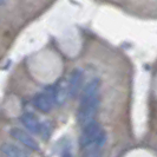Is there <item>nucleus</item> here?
<instances>
[{"label":"nucleus","instance_id":"nucleus-9","mask_svg":"<svg viewBox=\"0 0 157 157\" xmlns=\"http://www.w3.org/2000/svg\"><path fill=\"white\" fill-rule=\"evenodd\" d=\"M63 157H72V156H71V154H70V152H64Z\"/></svg>","mask_w":157,"mask_h":157},{"label":"nucleus","instance_id":"nucleus-5","mask_svg":"<svg viewBox=\"0 0 157 157\" xmlns=\"http://www.w3.org/2000/svg\"><path fill=\"white\" fill-rule=\"evenodd\" d=\"M83 80H84V73L80 69H75L70 73V77L67 79V89H69L70 98L75 99L82 91Z\"/></svg>","mask_w":157,"mask_h":157},{"label":"nucleus","instance_id":"nucleus-1","mask_svg":"<svg viewBox=\"0 0 157 157\" xmlns=\"http://www.w3.org/2000/svg\"><path fill=\"white\" fill-rule=\"evenodd\" d=\"M99 91H101V80L98 78L91 79L82 91V97L77 112V119L82 128L94 121L101 99Z\"/></svg>","mask_w":157,"mask_h":157},{"label":"nucleus","instance_id":"nucleus-7","mask_svg":"<svg viewBox=\"0 0 157 157\" xmlns=\"http://www.w3.org/2000/svg\"><path fill=\"white\" fill-rule=\"evenodd\" d=\"M20 121L23 123V125L34 135H40L41 129H43V123H40L38 117L32 113V112H24L20 117Z\"/></svg>","mask_w":157,"mask_h":157},{"label":"nucleus","instance_id":"nucleus-4","mask_svg":"<svg viewBox=\"0 0 157 157\" xmlns=\"http://www.w3.org/2000/svg\"><path fill=\"white\" fill-rule=\"evenodd\" d=\"M10 135L13 140H16L17 142L21 143L24 147H26L27 149L33 150V151H38L39 150V144L38 142L36 141L31 135L29 132H26L23 129H19V128H13L11 129Z\"/></svg>","mask_w":157,"mask_h":157},{"label":"nucleus","instance_id":"nucleus-6","mask_svg":"<svg viewBox=\"0 0 157 157\" xmlns=\"http://www.w3.org/2000/svg\"><path fill=\"white\" fill-rule=\"evenodd\" d=\"M33 104L43 113H48L50 111L53 109V106H55V103H53L52 97L50 96V94L47 92L45 89L41 92H38V94L34 96Z\"/></svg>","mask_w":157,"mask_h":157},{"label":"nucleus","instance_id":"nucleus-8","mask_svg":"<svg viewBox=\"0 0 157 157\" xmlns=\"http://www.w3.org/2000/svg\"><path fill=\"white\" fill-rule=\"evenodd\" d=\"M0 152L2 157H29V155L21 148L13 143H4L0 147Z\"/></svg>","mask_w":157,"mask_h":157},{"label":"nucleus","instance_id":"nucleus-2","mask_svg":"<svg viewBox=\"0 0 157 157\" xmlns=\"http://www.w3.org/2000/svg\"><path fill=\"white\" fill-rule=\"evenodd\" d=\"M106 142V134L99 123L92 121L83 126V131L79 137V145L87 152H97Z\"/></svg>","mask_w":157,"mask_h":157},{"label":"nucleus","instance_id":"nucleus-10","mask_svg":"<svg viewBox=\"0 0 157 157\" xmlns=\"http://www.w3.org/2000/svg\"><path fill=\"white\" fill-rule=\"evenodd\" d=\"M4 2H5V0H0V5H2Z\"/></svg>","mask_w":157,"mask_h":157},{"label":"nucleus","instance_id":"nucleus-3","mask_svg":"<svg viewBox=\"0 0 157 157\" xmlns=\"http://www.w3.org/2000/svg\"><path fill=\"white\" fill-rule=\"evenodd\" d=\"M50 96L52 97L55 105H62L69 98V89H67V79L60 78L56 84L45 87Z\"/></svg>","mask_w":157,"mask_h":157}]
</instances>
